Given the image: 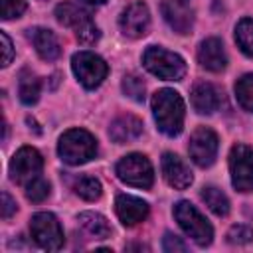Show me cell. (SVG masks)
I'll return each instance as SVG.
<instances>
[{"mask_svg": "<svg viewBox=\"0 0 253 253\" xmlns=\"http://www.w3.org/2000/svg\"><path fill=\"white\" fill-rule=\"evenodd\" d=\"M152 113L162 130L168 136H176L184 126V101L174 89H160L152 95Z\"/></svg>", "mask_w": 253, "mask_h": 253, "instance_id": "cell-1", "label": "cell"}, {"mask_svg": "<svg viewBox=\"0 0 253 253\" xmlns=\"http://www.w3.org/2000/svg\"><path fill=\"white\" fill-rule=\"evenodd\" d=\"M57 152L63 162H67L71 166H79V164H85L91 158H95L97 140L91 132H87L83 128H71L61 134Z\"/></svg>", "mask_w": 253, "mask_h": 253, "instance_id": "cell-2", "label": "cell"}, {"mask_svg": "<svg viewBox=\"0 0 253 253\" xmlns=\"http://www.w3.org/2000/svg\"><path fill=\"white\" fill-rule=\"evenodd\" d=\"M142 63L152 75L166 81H180L186 73V61L178 53L158 45L146 47V51L142 53Z\"/></svg>", "mask_w": 253, "mask_h": 253, "instance_id": "cell-3", "label": "cell"}, {"mask_svg": "<svg viewBox=\"0 0 253 253\" xmlns=\"http://www.w3.org/2000/svg\"><path fill=\"white\" fill-rule=\"evenodd\" d=\"M55 18L59 24L73 28L77 34V40L81 43H95L99 40V28L93 24L91 16L87 10L79 8L77 4L71 2H61L55 8Z\"/></svg>", "mask_w": 253, "mask_h": 253, "instance_id": "cell-4", "label": "cell"}, {"mask_svg": "<svg viewBox=\"0 0 253 253\" xmlns=\"http://www.w3.org/2000/svg\"><path fill=\"white\" fill-rule=\"evenodd\" d=\"M174 217L180 223V227L184 229V233L188 237H192L198 245L206 247V245L211 243V237H213L211 225L208 223V219L190 202H186V200L178 202L174 206Z\"/></svg>", "mask_w": 253, "mask_h": 253, "instance_id": "cell-5", "label": "cell"}, {"mask_svg": "<svg viewBox=\"0 0 253 253\" xmlns=\"http://www.w3.org/2000/svg\"><path fill=\"white\" fill-rule=\"evenodd\" d=\"M30 233L38 247L45 251H57L63 245V231L57 217L49 211L34 213L30 219Z\"/></svg>", "mask_w": 253, "mask_h": 253, "instance_id": "cell-6", "label": "cell"}, {"mask_svg": "<svg viewBox=\"0 0 253 253\" xmlns=\"http://www.w3.org/2000/svg\"><path fill=\"white\" fill-rule=\"evenodd\" d=\"M71 67H73V73L79 79V83L87 89L99 87L109 73L105 59L93 51H77L71 57Z\"/></svg>", "mask_w": 253, "mask_h": 253, "instance_id": "cell-7", "label": "cell"}, {"mask_svg": "<svg viewBox=\"0 0 253 253\" xmlns=\"http://www.w3.org/2000/svg\"><path fill=\"white\" fill-rule=\"evenodd\" d=\"M117 176L134 188H150L154 182V172H152V164L144 154L132 152L126 154L125 158L119 160L117 164Z\"/></svg>", "mask_w": 253, "mask_h": 253, "instance_id": "cell-8", "label": "cell"}, {"mask_svg": "<svg viewBox=\"0 0 253 253\" xmlns=\"http://www.w3.org/2000/svg\"><path fill=\"white\" fill-rule=\"evenodd\" d=\"M231 184L237 192L253 190V150L247 144H235L229 152Z\"/></svg>", "mask_w": 253, "mask_h": 253, "instance_id": "cell-9", "label": "cell"}, {"mask_svg": "<svg viewBox=\"0 0 253 253\" xmlns=\"http://www.w3.org/2000/svg\"><path fill=\"white\" fill-rule=\"evenodd\" d=\"M217 146H219L217 134H215L211 128L200 126V128H196L194 134L190 136L188 152H190V158H192L198 166L206 168V166L213 164L215 154H217Z\"/></svg>", "mask_w": 253, "mask_h": 253, "instance_id": "cell-10", "label": "cell"}, {"mask_svg": "<svg viewBox=\"0 0 253 253\" xmlns=\"http://www.w3.org/2000/svg\"><path fill=\"white\" fill-rule=\"evenodd\" d=\"M42 166H43L42 154L32 146H22L10 162V176L18 184H28L30 180L40 176Z\"/></svg>", "mask_w": 253, "mask_h": 253, "instance_id": "cell-11", "label": "cell"}, {"mask_svg": "<svg viewBox=\"0 0 253 253\" xmlns=\"http://www.w3.org/2000/svg\"><path fill=\"white\" fill-rule=\"evenodd\" d=\"M119 24H121V30H123L125 36H128V38H142L148 32V26H150L148 6L144 2L128 4L123 10V14H121Z\"/></svg>", "mask_w": 253, "mask_h": 253, "instance_id": "cell-12", "label": "cell"}, {"mask_svg": "<svg viewBox=\"0 0 253 253\" xmlns=\"http://www.w3.org/2000/svg\"><path fill=\"white\" fill-rule=\"evenodd\" d=\"M160 12L166 20V24L178 32V34H188L194 24V14L188 6L186 0H162Z\"/></svg>", "mask_w": 253, "mask_h": 253, "instance_id": "cell-13", "label": "cell"}, {"mask_svg": "<svg viewBox=\"0 0 253 253\" xmlns=\"http://www.w3.org/2000/svg\"><path fill=\"white\" fill-rule=\"evenodd\" d=\"M160 166H162V174H164V180L176 188V190H186L190 184H192V172L190 168L184 164V160L172 152H164L162 154V160H160Z\"/></svg>", "mask_w": 253, "mask_h": 253, "instance_id": "cell-14", "label": "cell"}, {"mask_svg": "<svg viewBox=\"0 0 253 253\" xmlns=\"http://www.w3.org/2000/svg\"><path fill=\"white\" fill-rule=\"evenodd\" d=\"M115 211L125 225H136L138 221H142L148 215V204L140 198L121 194L115 200Z\"/></svg>", "mask_w": 253, "mask_h": 253, "instance_id": "cell-15", "label": "cell"}, {"mask_svg": "<svg viewBox=\"0 0 253 253\" xmlns=\"http://www.w3.org/2000/svg\"><path fill=\"white\" fill-rule=\"evenodd\" d=\"M198 61L202 67H206L210 71H215V73L223 71L227 65V55H225L221 40H217V38L204 40L200 43V49H198Z\"/></svg>", "mask_w": 253, "mask_h": 253, "instance_id": "cell-16", "label": "cell"}, {"mask_svg": "<svg viewBox=\"0 0 253 253\" xmlns=\"http://www.w3.org/2000/svg\"><path fill=\"white\" fill-rule=\"evenodd\" d=\"M192 105H194V109L198 113L210 115V113H213V111L219 109V105H221V93L211 83H198L192 89Z\"/></svg>", "mask_w": 253, "mask_h": 253, "instance_id": "cell-17", "label": "cell"}, {"mask_svg": "<svg viewBox=\"0 0 253 253\" xmlns=\"http://www.w3.org/2000/svg\"><path fill=\"white\" fill-rule=\"evenodd\" d=\"M140 132H142V123L132 115H123V117L115 119L109 126V136L119 144L138 138Z\"/></svg>", "mask_w": 253, "mask_h": 253, "instance_id": "cell-18", "label": "cell"}, {"mask_svg": "<svg viewBox=\"0 0 253 253\" xmlns=\"http://www.w3.org/2000/svg\"><path fill=\"white\" fill-rule=\"evenodd\" d=\"M32 43H34L38 55L42 59H45V61H53L61 53L59 42H57V38H55V34L51 30H45V28L32 30Z\"/></svg>", "mask_w": 253, "mask_h": 253, "instance_id": "cell-19", "label": "cell"}, {"mask_svg": "<svg viewBox=\"0 0 253 253\" xmlns=\"http://www.w3.org/2000/svg\"><path fill=\"white\" fill-rule=\"evenodd\" d=\"M77 221H79V225H81L87 233H91V235L97 237V239H105V237L111 235V225H109V221H107L101 213L83 211V213H79Z\"/></svg>", "mask_w": 253, "mask_h": 253, "instance_id": "cell-20", "label": "cell"}, {"mask_svg": "<svg viewBox=\"0 0 253 253\" xmlns=\"http://www.w3.org/2000/svg\"><path fill=\"white\" fill-rule=\"evenodd\" d=\"M202 200L206 202V206H208L215 215L223 217V215L229 213V200H227V196H225L219 188H215V186L204 188V190H202Z\"/></svg>", "mask_w": 253, "mask_h": 253, "instance_id": "cell-21", "label": "cell"}, {"mask_svg": "<svg viewBox=\"0 0 253 253\" xmlns=\"http://www.w3.org/2000/svg\"><path fill=\"white\" fill-rule=\"evenodd\" d=\"M40 79L28 71L22 73L20 77V85H18V95H20V101L24 105H34L38 99H40Z\"/></svg>", "mask_w": 253, "mask_h": 253, "instance_id": "cell-22", "label": "cell"}, {"mask_svg": "<svg viewBox=\"0 0 253 253\" xmlns=\"http://www.w3.org/2000/svg\"><path fill=\"white\" fill-rule=\"evenodd\" d=\"M235 42L245 55L253 57V20L251 18L239 20V24L235 26Z\"/></svg>", "mask_w": 253, "mask_h": 253, "instance_id": "cell-23", "label": "cell"}, {"mask_svg": "<svg viewBox=\"0 0 253 253\" xmlns=\"http://www.w3.org/2000/svg\"><path fill=\"white\" fill-rule=\"evenodd\" d=\"M235 97H237V103L245 111L253 113V73H247L241 79H237V83H235Z\"/></svg>", "mask_w": 253, "mask_h": 253, "instance_id": "cell-24", "label": "cell"}, {"mask_svg": "<svg viewBox=\"0 0 253 253\" xmlns=\"http://www.w3.org/2000/svg\"><path fill=\"white\" fill-rule=\"evenodd\" d=\"M101 192H103L101 182H99L97 178H93V176H83V178H79L77 184H75V194L81 196V198L87 200V202L99 200V198H101Z\"/></svg>", "mask_w": 253, "mask_h": 253, "instance_id": "cell-25", "label": "cell"}, {"mask_svg": "<svg viewBox=\"0 0 253 253\" xmlns=\"http://www.w3.org/2000/svg\"><path fill=\"white\" fill-rule=\"evenodd\" d=\"M47 196H49V184H47L43 178L38 176V178L30 180V182L26 184V198H28L30 202L40 204V202H43Z\"/></svg>", "mask_w": 253, "mask_h": 253, "instance_id": "cell-26", "label": "cell"}, {"mask_svg": "<svg viewBox=\"0 0 253 253\" xmlns=\"http://www.w3.org/2000/svg\"><path fill=\"white\" fill-rule=\"evenodd\" d=\"M123 91H125L126 97H130L136 103L144 101V83L136 75H125L123 77Z\"/></svg>", "mask_w": 253, "mask_h": 253, "instance_id": "cell-27", "label": "cell"}, {"mask_svg": "<svg viewBox=\"0 0 253 253\" xmlns=\"http://www.w3.org/2000/svg\"><path fill=\"white\" fill-rule=\"evenodd\" d=\"M26 10V0H0V14L2 20H12L22 16Z\"/></svg>", "mask_w": 253, "mask_h": 253, "instance_id": "cell-28", "label": "cell"}, {"mask_svg": "<svg viewBox=\"0 0 253 253\" xmlns=\"http://www.w3.org/2000/svg\"><path fill=\"white\" fill-rule=\"evenodd\" d=\"M253 239V227L249 225H231V229L227 231V241L229 243H237V245H243V243H249Z\"/></svg>", "mask_w": 253, "mask_h": 253, "instance_id": "cell-29", "label": "cell"}, {"mask_svg": "<svg viewBox=\"0 0 253 253\" xmlns=\"http://www.w3.org/2000/svg\"><path fill=\"white\" fill-rule=\"evenodd\" d=\"M162 249L166 251V253H178V251H188V245L178 237V235H174V233H166L164 235V239H162Z\"/></svg>", "mask_w": 253, "mask_h": 253, "instance_id": "cell-30", "label": "cell"}, {"mask_svg": "<svg viewBox=\"0 0 253 253\" xmlns=\"http://www.w3.org/2000/svg\"><path fill=\"white\" fill-rule=\"evenodd\" d=\"M0 42H2V65L6 67L10 61H12V57H14V49H12V42H10V38L6 36V32H2L0 34Z\"/></svg>", "mask_w": 253, "mask_h": 253, "instance_id": "cell-31", "label": "cell"}, {"mask_svg": "<svg viewBox=\"0 0 253 253\" xmlns=\"http://www.w3.org/2000/svg\"><path fill=\"white\" fill-rule=\"evenodd\" d=\"M14 211H16V202L10 198L8 192H2V217L8 219V217H12Z\"/></svg>", "mask_w": 253, "mask_h": 253, "instance_id": "cell-32", "label": "cell"}, {"mask_svg": "<svg viewBox=\"0 0 253 253\" xmlns=\"http://www.w3.org/2000/svg\"><path fill=\"white\" fill-rule=\"evenodd\" d=\"M81 2H85V4H91V6H99V4H105L107 0H81Z\"/></svg>", "mask_w": 253, "mask_h": 253, "instance_id": "cell-33", "label": "cell"}]
</instances>
